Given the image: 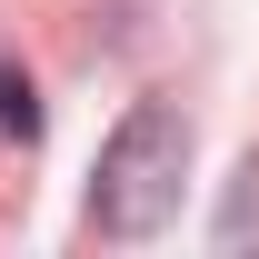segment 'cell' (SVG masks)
Masks as SVG:
<instances>
[{
	"instance_id": "obj_1",
	"label": "cell",
	"mask_w": 259,
	"mask_h": 259,
	"mask_svg": "<svg viewBox=\"0 0 259 259\" xmlns=\"http://www.w3.org/2000/svg\"><path fill=\"white\" fill-rule=\"evenodd\" d=\"M180 180H190V120L169 100H140L110 150H100V180H90V220L110 239H150V229L180 209Z\"/></svg>"
},
{
	"instance_id": "obj_2",
	"label": "cell",
	"mask_w": 259,
	"mask_h": 259,
	"mask_svg": "<svg viewBox=\"0 0 259 259\" xmlns=\"http://www.w3.org/2000/svg\"><path fill=\"white\" fill-rule=\"evenodd\" d=\"M0 130H10V140H40V100H30V80H10V70H0Z\"/></svg>"
}]
</instances>
